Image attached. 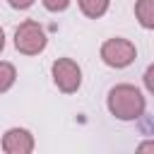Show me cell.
<instances>
[{"instance_id": "cell-13", "label": "cell", "mask_w": 154, "mask_h": 154, "mask_svg": "<svg viewBox=\"0 0 154 154\" xmlns=\"http://www.w3.org/2000/svg\"><path fill=\"white\" fill-rule=\"evenodd\" d=\"M152 149H154V144H142L140 147V152H152Z\"/></svg>"}, {"instance_id": "cell-11", "label": "cell", "mask_w": 154, "mask_h": 154, "mask_svg": "<svg viewBox=\"0 0 154 154\" xmlns=\"http://www.w3.org/2000/svg\"><path fill=\"white\" fill-rule=\"evenodd\" d=\"M152 72H154V67H149L147 75H144V82H147V89H149V91H152Z\"/></svg>"}, {"instance_id": "cell-8", "label": "cell", "mask_w": 154, "mask_h": 154, "mask_svg": "<svg viewBox=\"0 0 154 154\" xmlns=\"http://www.w3.org/2000/svg\"><path fill=\"white\" fill-rule=\"evenodd\" d=\"M17 79V72H14V65L12 63H0V94H5Z\"/></svg>"}, {"instance_id": "cell-12", "label": "cell", "mask_w": 154, "mask_h": 154, "mask_svg": "<svg viewBox=\"0 0 154 154\" xmlns=\"http://www.w3.org/2000/svg\"><path fill=\"white\" fill-rule=\"evenodd\" d=\"M5 48V31H2V26H0V51Z\"/></svg>"}, {"instance_id": "cell-4", "label": "cell", "mask_w": 154, "mask_h": 154, "mask_svg": "<svg viewBox=\"0 0 154 154\" xmlns=\"http://www.w3.org/2000/svg\"><path fill=\"white\" fill-rule=\"evenodd\" d=\"M53 82L63 94H72L82 84V70L72 58H58L53 63Z\"/></svg>"}, {"instance_id": "cell-9", "label": "cell", "mask_w": 154, "mask_h": 154, "mask_svg": "<svg viewBox=\"0 0 154 154\" xmlns=\"http://www.w3.org/2000/svg\"><path fill=\"white\" fill-rule=\"evenodd\" d=\"M67 5H70V0H43V7L48 12H63V10H67Z\"/></svg>"}, {"instance_id": "cell-10", "label": "cell", "mask_w": 154, "mask_h": 154, "mask_svg": "<svg viewBox=\"0 0 154 154\" xmlns=\"http://www.w3.org/2000/svg\"><path fill=\"white\" fill-rule=\"evenodd\" d=\"M14 10H29L31 5H34V0H7Z\"/></svg>"}, {"instance_id": "cell-5", "label": "cell", "mask_w": 154, "mask_h": 154, "mask_svg": "<svg viewBox=\"0 0 154 154\" xmlns=\"http://www.w3.org/2000/svg\"><path fill=\"white\" fill-rule=\"evenodd\" d=\"M2 149L7 154H29L34 149V137L24 128H12L2 137Z\"/></svg>"}, {"instance_id": "cell-7", "label": "cell", "mask_w": 154, "mask_h": 154, "mask_svg": "<svg viewBox=\"0 0 154 154\" xmlns=\"http://www.w3.org/2000/svg\"><path fill=\"white\" fill-rule=\"evenodd\" d=\"M77 2H79V10H82L89 19H99V17L106 14L111 0H77Z\"/></svg>"}, {"instance_id": "cell-2", "label": "cell", "mask_w": 154, "mask_h": 154, "mask_svg": "<svg viewBox=\"0 0 154 154\" xmlns=\"http://www.w3.org/2000/svg\"><path fill=\"white\" fill-rule=\"evenodd\" d=\"M48 38H46V31L38 22L34 19H26L17 26L14 31V48L24 55H38L43 48H46Z\"/></svg>"}, {"instance_id": "cell-1", "label": "cell", "mask_w": 154, "mask_h": 154, "mask_svg": "<svg viewBox=\"0 0 154 154\" xmlns=\"http://www.w3.org/2000/svg\"><path fill=\"white\" fill-rule=\"evenodd\" d=\"M144 94L132 84H116L108 91V111L118 120H137L144 113Z\"/></svg>"}, {"instance_id": "cell-3", "label": "cell", "mask_w": 154, "mask_h": 154, "mask_svg": "<svg viewBox=\"0 0 154 154\" xmlns=\"http://www.w3.org/2000/svg\"><path fill=\"white\" fill-rule=\"evenodd\" d=\"M135 55H137V48H135V43L132 41H128V38H120V36H116V38H108L103 46H101V60L108 65V67H128L132 60H135Z\"/></svg>"}, {"instance_id": "cell-6", "label": "cell", "mask_w": 154, "mask_h": 154, "mask_svg": "<svg viewBox=\"0 0 154 154\" xmlns=\"http://www.w3.org/2000/svg\"><path fill=\"white\" fill-rule=\"evenodd\" d=\"M135 17L144 29H154V0H137L135 2Z\"/></svg>"}]
</instances>
